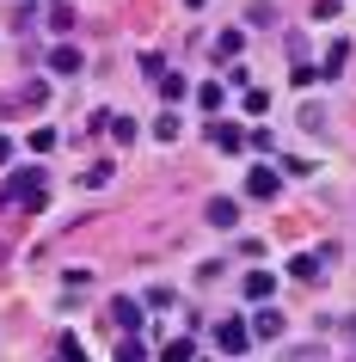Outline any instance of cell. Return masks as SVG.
<instances>
[{
  "label": "cell",
  "instance_id": "1",
  "mask_svg": "<svg viewBox=\"0 0 356 362\" xmlns=\"http://www.w3.org/2000/svg\"><path fill=\"white\" fill-rule=\"evenodd\" d=\"M215 344H222V356H240L246 344H252V325L246 320H222L215 325Z\"/></svg>",
  "mask_w": 356,
  "mask_h": 362
},
{
  "label": "cell",
  "instance_id": "2",
  "mask_svg": "<svg viewBox=\"0 0 356 362\" xmlns=\"http://www.w3.org/2000/svg\"><path fill=\"white\" fill-rule=\"evenodd\" d=\"M203 215H209V228H222V233H227V228H240V203H234V197H209V209H203Z\"/></svg>",
  "mask_w": 356,
  "mask_h": 362
},
{
  "label": "cell",
  "instance_id": "3",
  "mask_svg": "<svg viewBox=\"0 0 356 362\" xmlns=\"http://www.w3.org/2000/svg\"><path fill=\"white\" fill-rule=\"evenodd\" d=\"M111 320L123 325V332H142V325H148V320H142V301H135V295H117V301H111Z\"/></svg>",
  "mask_w": 356,
  "mask_h": 362
},
{
  "label": "cell",
  "instance_id": "4",
  "mask_svg": "<svg viewBox=\"0 0 356 362\" xmlns=\"http://www.w3.org/2000/svg\"><path fill=\"white\" fill-rule=\"evenodd\" d=\"M326 258H332V252H295V258H289V276H295V283H314Z\"/></svg>",
  "mask_w": 356,
  "mask_h": 362
},
{
  "label": "cell",
  "instance_id": "5",
  "mask_svg": "<svg viewBox=\"0 0 356 362\" xmlns=\"http://www.w3.org/2000/svg\"><path fill=\"white\" fill-rule=\"evenodd\" d=\"M282 307H258V313H252V338H282Z\"/></svg>",
  "mask_w": 356,
  "mask_h": 362
},
{
  "label": "cell",
  "instance_id": "6",
  "mask_svg": "<svg viewBox=\"0 0 356 362\" xmlns=\"http://www.w3.org/2000/svg\"><path fill=\"white\" fill-rule=\"evenodd\" d=\"M270 295H277V276L270 270H252L246 276V301H270Z\"/></svg>",
  "mask_w": 356,
  "mask_h": 362
},
{
  "label": "cell",
  "instance_id": "7",
  "mask_svg": "<svg viewBox=\"0 0 356 362\" xmlns=\"http://www.w3.org/2000/svg\"><path fill=\"white\" fill-rule=\"evenodd\" d=\"M50 74H80V49H74V43L50 49Z\"/></svg>",
  "mask_w": 356,
  "mask_h": 362
},
{
  "label": "cell",
  "instance_id": "8",
  "mask_svg": "<svg viewBox=\"0 0 356 362\" xmlns=\"http://www.w3.org/2000/svg\"><path fill=\"white\" fill-rule=\"evenodd\" d=\"M209 141H215L222 153H234V148L246 141V129H240V123H215V129H209Z\"/></svg>",
  "mask_w": 356,
  "mask_h": 362
},
{
  "label": "cell",
  "instance_id": "9",
  "mask_svg": "<svg viewBox=\"0 0 356 362\" xmlns=\"http://www.w3.org/2000/svg\"><path fill=\"white\" fill-rule=\"evenodd\" d=\"M246 191L258 197V203H270V197H277V172L264 166V172H252V178H246Z\"/></svg>",
  "mask_w": 356,
  "mask_h": 362
},
{
  "label": "cell",
  "instance_id": "10",
  "mask_svg": "<svg viewBox=\"0 0 356 362\" xmlns=\"http://www.w3.org/2000/svg\"><path fill=\"white\" fill-rule=\"evenodd\" d=\"M240 49H246L240 31H222V37H215V56H222V62H240Z\"/></svg>",
  "mask_w": 356,
  "mask_h": 362
},
{
  "label": "cell",
  "instance_id": "11",
  "mask_svg": "<svg viewBox=\"0 0 356 362\" xmlns=\"http://www.w3.org/2000/svg\"><path fill=\"white\" fill-rule=\"evenodd\" d=\"M344 62H350V43H332V49H326V62H319V74L332 80L338 68H344Z\"/></svg>",
  "mask_w": 356,
  "mask_h": 362
},
{
  "label": "cell",
  "instance_id": "12",
  "mask_svg": "<svg viewBox=\"0 0 356 362\" xmlns=\"http://www.w3.org/2000/svg\"><path fill=\"white\" fill-rule=\"evenodd\" d=\"M117 362H148V344L123 332V344H117Z\"/></svg>",
  "mask_w": 356,
  "mask_h": 362
},
{
  "label": "cell",
  "instance_id": "13",
  "mask_svg": "<svg viewBox=\"0 0 356 362\" xmlns=\"http://www.w3.org/2000/svg\"><path fill=\"white\" fill-rule=\"evenodd\" d=\"M160 362H197V350H190V338H172L166 350H160Z\"/></svg>",
  "mask_w": 356,
  "mask_h": 362
},
{
  "label": "cell",
  "instance_id": "14",
  "mask_svg": "<svg viewBox=\"0 0 356 362\" xmlns=\"http://www.w3.org/2000/svg\"><path fill=\"white\" fill-rule=\"evenodd\" d=\"M50 31H74V6H68V0L50 6Z\"/></svg>",
  "mask_w": 356,
  "mask_h": 362
},
{
  "label": "cell",
  "instance_id": "15",
  "mask_svg": "<svg viewBox=\"0 0 356 362\" xmlns=\"http://www.w3.org/2000/svg\"><path fill=\"white\" fill-rule=\"evenodd\" d=\"M111 160H93V166H86V172H80V178H86V185H93V191H98V185H111Z\"/></svg>",
  "mask_w": 356,
  "mask_h": 362
},
{
  "label": "cell",
  "instance_id": "16",
  "mask_svg": "<svg viewBox=\"0 0 356 362\" xmlns=\"http://www.w3.org/2000/svg\"><path fill=\"white\" fill-rule=\"evenodd\" d=\"M301 129H307V135H326V111H319V105H301Z\"/></svg>",
  "mask_w": 356,
  "mask_h": 362
},
{
  "label": "cell",
  "instance_id": "17",
  "mask_svg": "<svg viewBox=\"0 0 356 362\" xmlns=\"http://www.w3.org/2000/svg\"><path fill=\"white\" fill-rule=\"evenodd\" d=\"M246 19H252V25H277V6H270V0H252Z\"/></svg>",
  "mask_w": 356,
  "mask_h": 362
},
{
  "label": "cell",
  "instance_id": "18",
  "mask_svg": "<svg viewBox=\"0 0 356 362\" xmlns=\"http://www.w3.org/2000/svg\"><path fill=\"white\" fill-rule=\"evenodd\" d=\"M62 362H86V344H80L74 332H62Z\"/></svg>",
  "mask_w": 356,
  "mask_h": 362
},
{
  "label": "cell",
  "instance_id": "19",
  "mask_svg": "<svg viewBox=\"0 0 356 362\" xmlns=\"http://www.w3.org/2000/svg\"><path fill=\"white\" fill-rule=\"evenodd\" d=\"M197 105H203V111H222V80H209L203 93H197Z\"/></svg>",
  "mask_w": 356,
  "mask_h": 362
},
{
  "label": "cell",
  "instance_id": "20",
  "mask_svg": "<svg viewBox=\"0 0 356 362\" xmlns=\"http://www.w3.org/2000/svg\"><path fill=\"white\" fill-rule=\"evenodd\" d=\"M154 135H160V141H178V111L160 117V123H154Z\"/></svg>",
  "mask_w": 356,
  "mask_h": 362
},
{
  "label": "cell",
  "instance_id": "21",
  "mask_svg": "<svg viewBox=\"0 0 356 362\" xmlns=\"http://www.w3.org/2000/svg\"><path fill=\"white\" fill-rule=\"evenodd\" d=\"M111 141H135V117H111Z\"/></svg>",
  "mask_w": 356,
  "mask_h": 362
},
{
  "label": "cell",
  "instance_id": "22",
  "mask_svg": "<svg viewBox=\"0 0 356 362\" xmlns=\"http://www.w3.org/2000/svg\"><path fill=\"white\" fill-rule=\"evenodd\" d=\"M160 93H166L172 105H178V98H185V80H178V74H160Z\"/></svg>",
  "mask_w": 356,
  "mask_h": 362
},
{
  "label": "cell",
  "instance_id": "23",
  "mask_svg": "<svg viewBox=\"0 0 356 362\" xmlns=\"http://www.w3.org/2000/svg\"><path fill=\"white\" fill-rule=\"evenodd\" d=\"M246 111L264 117V111H270V93H258V86H252V93H246Z\"/></svg>",
  "mask_w": 356,
  "mask_h": 362
},
{
  "label": "cell",
  "instance_id": "24",
  "mask_svg": "<svg viewBox=\"0 0 356 362\" xmlns=\"http://www.w3.org/2000/svg\"><path fill=\"white\" fill-rule=\"evenodd\" d=\"M56 148V129H31V153H50Z\"/></svg>",
  "mask_w": 356,
  "mask_h": 362
},
{
  "label": "cell",
  "instance_id": "25",
  "mask_svg": "<svg viewBox=\"0 0 356 362\" xmlns=\"http://www.w3.org/2000/svg\"><path fill=\"white\" fill-rule=\"evenodd\" d=\"M314 19H338V0H314Z\"/></svg>",
  "mask_w": 356,
  "mask_h": 362
},
{
  "label": "cell",
  "instance_id": "26",
  "mask_svg": "<svg viewBox=\"0 0 356 362\" xmlns=\"http://www.w3.org/2000/svg\"><path fill=\"white\" fill-rule=\"evenodd\" d=\"M6 160H13V141H6V135H0V166H6Z\"/></svg>",
  "mask_w": 356,
  "mask_h": 362
},
{
  "label": "cell",
  "instance_id": "27",
  "mask_svg": "<svg viewBox=\"0 0 356 362\" xmlns=\"http://www.w3.org/2000/svg\"><path fill=\"white\" fill-rule=\"evenodd\" d=\"M185 6H203V0H185Z\"/></svg>",
  "mask_w": 356,
  "mask_h": 362
},
{
  "label": "cell",
  "instance_id": "28",
  "mask_svg": "<svg viewBox=\"0 0 356 362\" xmlns=\"http://www.w3.org/2000/svg\"><path fill=\"white\" fill-rule=\"evenodd\" d=\"M56 362H62V356H56Z\"/></svg>",
  "mask_w": 356,
  "mask_h": 362
}]
</instances>
